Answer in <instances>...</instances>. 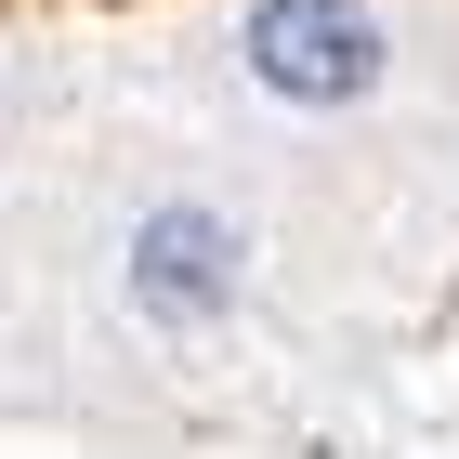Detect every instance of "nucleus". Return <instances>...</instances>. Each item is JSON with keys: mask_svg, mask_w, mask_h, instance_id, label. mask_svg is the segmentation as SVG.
<instances>
[{"mask_svg": "<svg viewBox=\"0 0 459 459\" xmlns=\"http://www.w3.org/2000/svg\"><path fill=\"white\" fill-rule=\"evenodd\" d=\"M223 289H237V237L211 211H158L132 237V302L144 316H223Z\"/></svg>", "mask_w": 459, "mask_h": 459, "instance_id": "2", "label": "nucleus"}, {"mask_svg": "<svg viewBox=\"0 0 459 459\" xmlns=\"http://www.w3.org/2000/svg\"><path fill=\"white\" fill-rule=\"evenodd\" d=\"M249 79L289 92V106H354L381 79V27L354 0H263L249 13Z\"/></svg>", "mask_w": 459, "mask_h": 459, "instance_id": "1", "label": "nucleus"}]
</instances>
